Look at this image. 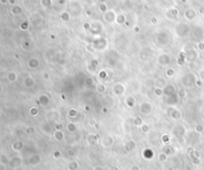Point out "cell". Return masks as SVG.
Listing matches in <instances>:
<instances>
[{
	"label": "cell",
	"instance_id": "7a4b0ae2",
	"mask_svg": "<svg viewBox=\"0 0 204 170\" xmlns=\"http://www.w3.org/2000/svg\"><path fill=\"white\" fill-rule=\"evenodd\" d=\"M0 163H1V164H7V163H9V160H8V158L6 157V155H4V154L0 155Z\"/></svg>",
	"mask_w": 204,
	"mask_h": 170
},
{
	"label": "cell",
	"instance_id": "6da1fadb",
	"mask_svg": "<svg viewBox=\"0 0 204 170\" xmlns=\"http://www.w3.org/2000/svg\"><path fill=\"white\" fill-rule=\"evenodd\" d=\"M9 165L11 166V167H18V166H20L21 165V158H19V157H14V158H12L11 160H9Z\"/></svg>",
	"mask_w": 204,
	"mask_h": 170
}]
</instances>
